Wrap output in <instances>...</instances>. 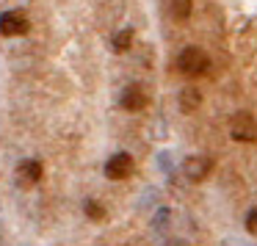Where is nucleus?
<instances>
[{
    "label": "nucleus",
    "instance_id": "obj_8",
    "mask_svg": "<svg viewBox=\"0 0 257 246\" xmlns=\"http://www.w3.org/2000/svg\"><path fill=\"white\" fill-rule=\"evenodd\" d=\"M177 102H180V111L183 113H194L202 105V91L196 86H183L177 94Z\"/></svg>",
    "mask_w": 257,
    "mask_h": 246
},
{
    "label": "nucleus",
    "instance_id": "obj_3",
    "mask_svg": "<svg viewBox=\"0 0 257 246\" xmlns=\"http://www.w3.org/2000/svg\"><path fill=\"white\" fill-rule=\"evenodd\" d=\"M180 172H183V177L188 180V183H205V180L210 177V172H213V158L188 155L183 161V166H180Z\"/></svg>",
    "mask_w": 257,
    "mask_h": 246
},
{
    "label": "nucleus",
    "instance_id": "obj_12",
    "mask_svg": "<svg viewBox=\"0 0 257 246\" xmlns=\"http://www.w3.org/2000/svg\"><path fill=\"white\" fill-rule=\"evenodd\" d=\"M243 227H246V232H249V235H254V238H257V207H251V210L246 213Z\"/></svg>",
    "mask_w": 257,
    "mask_h": 246
},
{
    "label": "nucleus",
    "instance_id": "obj_6",
    "mask_svg": "<svg viewBox=\"0 0 257 246\" xmlns=\"http://www.w3.org/2000/svg\"><path fill=\"white\" fill-rule=\"evenodd\" d=\"M147 91L141 89L139 83H130V86H124V91H122V97H119V105L124 108V111H130V113H139V111H144L147 108Z\"/></svg>",
    "mask_w": 257,
    "mask_h": 246
},
{
    "label": "nucleus",
    "instance_id": "obj_9",
    "mask_svg": "<svg viewBox=\"0 0 257 246\" xmlns=\"http://www.w3.org/2000/svg\"><path fill=\"white\" fill-rule=\"evenodd\" d=\"M191 12H194V0H169V14L177 23H185L191 17Z\"/></svg>",
    "mask_w": 257,
    "mask_h": 246
},
{
    "label": "nucleus",
    "instance_id": "obj_11",
    "mask_svg": "<svg viewBox=\"0 0 257 246\" xmlns=\"http://www.w3.org/2000/svg\"><path fill=\"white\" fill-rule=\"evenodd\" d=\"M83 213L89 221H105V205L97 199H86L83 202Z\"/></svg>",
    "mask_w": 257,
    "mask_h": 246
},
{
    "label": "nucleus",
    "instance_id": "obj_2",
    "mask_svg": "<svg viewBox=\"0 0 257 246\" xmlns=\"http://www.w3.org/2000/svg\"><path fill=\"white\" fill-rule=\"evenodd\" d=\"M229 136L240 144H251L257 141V119L246 111H238L235 116H229Z\"/></svg>",
    "mask_w": 257,
    "mask_h": 246
},
{
    "label": "nucleus",
    "instance_id": "obj_5",
    "mask_svg": "<svg viewBox=\"0 0 257 246\" xmlns=\"http://www.w3.org/2000/svg\"><path fill=\"white\" fill-rule=\"evenodd\" d=\"M136 169V161L130 152H113L105 161V177L108 180H127Z\"/></svg>",
    "mask_w": 257,
    "mask_h": 246
},
{
    "label": "nucleus",
    "instance_id": "obj_10",
    "mask_svg": "<svg viewBox=\"0 0 257 246\" xmlns=\"http://www.w3.org/2000/svg\"><path fill=\"white\" fill-rule=\"evenodd\" d=\"M130 45H133V31H130V28H122V31H116V34H113L111 47L116 53H127Z\"/></svg>",
    "mask_w": 257,
    "mask_h": 246
},
{
    "label": "nucleus",
    "instance_id": "obj_4",
    "mask_svg": "<svg viewBox=\"0 0 257 246\" xmlns=\"http://www.w3.org/2000/svg\"><path fill=\"white\" fill-rule=\"evenodd\" d=\"M31 31V20L25 12L12 9L0 14V36H25Z\"/></svg>",
    "mask_w": 257,
    "mask_h": 246
},
{
    "label": "nucleus",
    "instance_id": "obj_1",
    "mask_svg": "<svg viewBox=\"0 0 257 246\" xmlns=\"http://www.w3.org/2000/svg\"><path fill=\"white\" fill-rule=\"evenodd\" d=\"M207 67H210V58H207V53L202 50V47L191 45V47H185V50H180V56H177V69H180L183 75L196 78V75H205Z\"/></svg>",
    "mask_w": 257,
    "mask_h": 246
},
{
    "label": "nucleus",
    "instance_id": "obj_7",
    "mask_svg": "<svg viewBox=\"0 0 257 246\" xmlns=\"http://www.w3.org/2000/svg\"><path fill=\"white\" fill-rule=\"evenodd\" d=\"M42 174H45V169H42V163L36 161V158H25V161L17 163V183L23 185V188L36 185L42 180Z\"/></svg>",
    "mask_w": 257,
    "mask_h": 246
}]
</instances>
